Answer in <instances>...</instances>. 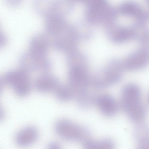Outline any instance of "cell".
Masks as SVG:
<instances>
[{
	"mask_svg": "<svg viewBox=\"0 0 149 149\" xmlns=\"http://www.w3.org/2000/svg\"><path fill=\"white\" fill-rule=\"evenodd\" d=\"M87 16L91 22L100 21L106 15L108 6L106 0H88Z\"/></svg>",
	"mask_w": 149,
	"mask_h": 149,
	"instance_id": "5",
	"label": "cell"
},
{
	"mask_svg": "<svg viewBox=\"0 0 149 149\" xmlns=\"http://www.w3.org/2000/svg\"><path fill=\"white\" fill-rule=\"evenodd\" d=\"M3 78L5 83L11 86L18 96L24 97L29 93L31 82L28 73L20 69L10 71Z\"/></svg>",
	"mask_w": 149,
	"mask_h": 149,
	"instance_id": "3",
	"label": "cell"
},
{
	"mask_svg": "<svg viewBox=\"0 0 149 149\" xmlns=\"http://www.w3.org/2000/svg\"><path fill=\"white\" fill-rule=\"evenodd\" d=\"M54 129L60 137L67 141H78L82 144L91 139L90 133L87 128L68 119L58 120L55 124Z\"/></svg>",
	"mask_w": 149,
	"mask_h": 149,
	"instance_id": "2",
	"label": "cell"
},
{
	"mask_svg": "<svg viewBox=\"0 0 149 149\" xmlns=\"http://www.w3.org/2000/svg\"><path fill=\"white\" fill-rule=\"evenodd\" d=\"M38 136L37 129L33 126L25 127L17 134L15 138L17 144L25 146L31 145L37 140Z\"/></svg>",
	"mask_w": 149,
	"mask_h": 149,
	"instance_id": "8",
	"label": "cell"
},
{
	"mask_svg": "<svg viewBox=\"0 0 149 149\" xmlns=\"http://www.w3.org/2000/svg\"><path fill=\"white\" fill-rule=\"evenodd\" d=\"M54 93L56 98L61 102H66L74 99V91L69 85H60Z\"/></svg>",
	"mask_w": 149,
	"mask_h": 149,
	"instance_id": "12",
	"label": "cell"
},
{
	"mask_svg": "<svg viewBox=\"0 0 149 149\" xmlns=\"http://www.w3.org/2000/svg\"><path fill=\"white\" fill-rule=\"evenodd\" d=\"M49 44V40L46 36L42 35L36 36L31 41L29 51L36 56H45Z\"/></svg>",
	"mask_w": 149,
	"mask_h": 149,
	"instance_id": "9",
	"label": "cell"
},
{
	"mask_svg": "<svg viewBox=\"0 0 149 149\" xmlns=\"http://www.w3.org/2000/svg\"><path fill=\"white\" fill-rule=\"evenodd\" d=\"M78 1H86L87 2L88 0H75Z\"/></svg>",
	"mask_w": 149,
	"mask_h": 149,
	"instance_id": "19",
	"label": "cell"
},
{
	"mask_svg": "<svg viewBox=\"0 0 149 149\" xmlns=\"http://www.w3.org/2000/svg\"><path fill=\"white\" fill-rule=\"evenodd\" d=\"M23 0H5L6 3L11 6L15 7L20 4Z\"/></svg>",
	"mask_w": 149,
	"mask_h": 149,
	"instance_id": "15",
	"label": "cell"
},
{
	"mask_svg": "<svg viewBox=\"0 0 149 149\" xmlns=\"http://www.w3.org/2000/svg\"><path fill=\"white\" fill-rule=\"evenodd\" d=\"M122 107L128 118L133 122L139 123L144 119L146 110L141 99L140 90L136 86H126L121 95Z\"/></svg>",
	"mask_w": 149,
	"mask_h": 149,
	"instance_id": "1",
	"label": "cell"
},
{
	"mask_svg": "<svg viewBox=\"0 0 149 149\" xmlns=\"http://www.w3.org/2000/svg\"><path fill=\"white\" fill-rule=\"evenodd\" d=\"M48 148L49 149H57L60 148V145L56 141H52L50 142L48 145Z\"/></svg>",
	"mask_w": 149,
	"mask_h": 149,
	"instance_id": "17",
	"label": "cell"
},
{
	"mask_svg": "<svg viewBox=\"0 0 149 149\" xmlns=\"http://www.w3.org/2000/svg\"><path fill=\"white\" fill-rule=\"evenodd\" d=\"M82 145L86 149H112L114 147L113 142L109 139L97 141H93L90 139Z\"/></svg>",
	"mask_w": 149,
	"mask_h": 149,
	"instance_id": "11",
	"label": "cell"
},
{
	"mask_svg": "<svg viewBox=\"0 0 149 149\" xmlns=\"http://www.w3.org/2000/svg\"><path fill=\"white\" fill-rule=\"evenodd\" d=\"M60 85L56 78L49 74L40 76L36 79L34 83L36 90L44 93L54 92Z\"/></svg>",
	"mask_w": 149,
	"mask_h": 149,
	"instance_id": "6",
	"label": "cell"
},
{
	"mask_svg": "<svg viewBox=\"0 0 149 149\" xmlns=\"http://www.w3.org/2000/svg\"><path fill=\"white\" fill-rule=\"evenodd\" d=\"M95 102L100 112L106 116H112L116 114L118 109L117 102L111 96L102 95L97 97Z\"/></svg>",
	"mask_w": 149,
	"mask_h": 149,
	"instance_id": "7",
	"label": "cell"
},
{
	"mask_svg": "<svg viewBox=\"0 0 149 149\" xmlns=\"http://www.w3.org/2000/svg\"><path fill=\"white\" fill-rule=\"evenodd\" d=\"M47 63L45 57L35 55L29 51L22 54L19 60L20 69L27 73L40 68H45L47 66Z\"/></svg>",
	"mask_w": 149,
	"mask_h": 149,
	"instance_id": "4",
	"label": "cell"
},
{
	"mask_svg": "<svg viewBox=\"0 0 149 149\" xmlns=\"http://www.w3.org/2000/svg\"><path fill=\"white\" fill-rule=\"evenodd\" d=\"M5 83L3 78L0 77V95L1 93ZM0 105V108L1 107Z\"/></svg>",
	"mask_w": 149,
	"mask_h": 149,
	"instance_id": "18",
	"label": "cell"
},
{
	"mask_svg": "<svg viewBox=\"0 0 149 149\" xmlns=\"http://www.w3.org/2000/svg\"><path fill=\"white\" fill-rule=\"evenodd\" d=\"M64 22L58 17L53 16L48 20L47 26L50 33L54 34L60 33L63 31L65 27Z\"/></svg>",
	"mask_w": 149,
	"mask_h": 149,
	"instance_id": "14",
	"label": "cell"
},
{
	"mask_svg": "<svg viewBox=\"0 0 149 149\" xmlns=\"http://www.w3.org/2000/svg\"><path fill=\"white\" fill-rule=\"evenodd\" d=\"M7 41L6 36L0 30V48L3 47L6 45Z\"/></svg>",
	"mask_w": 149,
	"mask_h": 149,
	"instance_id": "16",
	"label": "cell"
},
{
	"mask_svg": "<svg viewBox=\"0 0 149 149\" xmlns=\"http://www.w3.org/2000/svg\"><path fill=\"white\" fill-rule=\"evenodd\" d=\"M135 132V137L138 146L140 148H148V133L147 127L144 125H139Z\"/></svg>",
	"mask_w": 149,
	"mask_h": 149,
	"instance_id": "13",
	"label": "cell"
},
{
	"mask_svg": "<svg viewBox=\"0 0 149 149\" xmlns=\"http://www.w3.org/2000/svg\"><path fill=\"white\" fill-rule=\"evenodd\" d=\"M120 11L124 15L138 18L143 15V13L140 7L134 2H127L120 6Z\"/></svg>",
	"mask_w": 149,
	"mask_h": 149,
	"instance_id": "10",
	"label": "cell"
}]
</instances>
